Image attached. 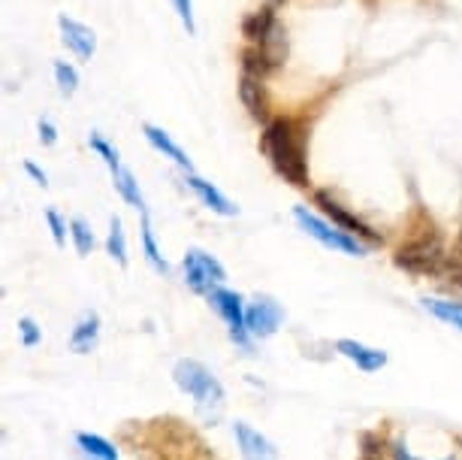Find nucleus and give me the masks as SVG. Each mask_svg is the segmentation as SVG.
Instances as JSON below:
<instances>
[{
	"label": "nucleus",
	"instance_id": "f257e3e1",
	"mask_svg": "<svg viewBox=\"0 0 462 460\" xmlns=\"http://www.w3.org/2000/svg\"><path fill=\"white\" fill-rule=\"evenodd\" d=\"M260 149L273 170L296 188L309 185V158H305V125L300 118H273L263 127Z\"/></svg>",
	"mask_w": 462,
	"mask_h": 460
},
{
	"label": "nucleus",
	"instance_id": "f03ea898",
	"mask_svg": "<svg viewBox=\"0 0 462 460\" xmlns=\"http://www.w3.org/2000/svg\"><path fill=\"white\" fill-rule=\"evenodd\" d=\"M396 267L414 276H441L444 270V239L441 230L426 212H417V221L411 224V233L402 246L396 249Z\"/></svg>",
	"mask_w": 462,
	"mask_h": 460
},
{
	"label": "nucleus",
	"instance_id": "7ed1b4c3",
	"mask_svg": "<svg viewBox=\"0 0 462 460\" xmlns=\"http://www.w3.org/2000/svg\"><path fill=\"white\" fill-rule=\"evenodd\" d=\"M172 381L179 385L181 394H188L190 400H194V409L206 424H215L221 418L226 394H224V385L217 381V376L206 367V363H199L194 358L176 361V367H172Z\"/></svg>",
	"mask_w": 462,
	"mask_h": 460
},
{
	"label": "nucleus",
	"instance_id": "20e7f679",
	"mask_svg": "<svg viewBox=\"0 0 462 460\" xmlns=\"http://www.w3.org/2000/svg\"><path fill=\"white\" fill-rule=\"evenodd\" d=\"M293 219L296 224L309 233L311 239H318L320 246L329 249V251H338V255H347V258H365V249L360 237H351V233H345V230H338L336 224H329L324 219H318L311 210H305V206H296L293 210Z\"/></svg>",
	"mask_w": 462,
	"mask_h": 460
},
{
	"label": "nucleus",
	"instance_id": "39448f33",
	"mask_svg": "<svg viewBox=\"0 0 462 460\" xmlns=\"http://www.w3.org/2000/svg\"><path fill=\"white\" fill-rule=\"evenodd\" d=\"M242 37L248 40V46H263L266 52H273L278 61H284L287 40H284L282 24L275 19L273 6H260V10L248 13L245 19H242Z\"/></svg>",
	"mask_w": 462,
	"mask_h": 460
},
{
	"label": "nucleus",
	"instance_id": "423d86ee",
	"mask_svg": "<svg viewBox=\"0 0 462 460\" xmlns=\"http://www.w3.org/2000/svg\"><path fill=\"white\" fill-rule=\"evenodd\" d=\"M181 270H185V285L194 294H212L215 288H224L226 270L217 258H212L203 249H188L185 260H181Z\"/></svg>",
	"mask_w": 462,
	"mask_h": 460
},
{
	"label": "nucleus",
	"instance_id": "0eeeda50",
	"mask_svg": "<svg viewBox=\"0 0 462 460\" xmlns=\"http://www.w3.org/2000/svg\"><path fill=\"white\" fill-rule=\"evenodd\" d=\"M208 306H212L217 315L224 318L226 324V333H230V340L242 345V349H248V321H245V306H242V297L236 291H226V288H215L208 294Z\"/></svg>",
	"mask_w": 462,
	"mask_h": 460
},
{
	"label": "nucleus",
	"instance_id": "6e6552de",
	"mask_svg": "<svg viewBox=\"0 0 462 460\" xmlns=\"http://www.w3.org/2000/svg\"><path fill=\"white\" fill-rule=\"evenodd\" d=\"M245 321H248L251 336H257V340H269V336H275V331L282 327L284 309L278 300L266 297V294H257V297L251 300V306L245 309Z\"/></svg>",
	"mask_w": 462,
	"mask_h": 460
},
{
	"label": "nucleus",
	"instance_id": "1a4fd4ad",
	"mask_svg": "<svg viewBox=\"0 0 462 460\" xmlns=\"http://www.w3.org/2000/svg\"><path fill=\"white\" fill-rule=\"evenodd\" d=\"M315 203L320 206V212L327 215V221L329 224H336L338 230H345V233H351V237H363V239H372V242H378L381 237L374 233L369 224L360 221L356 215H351L345 210L342 203L333 201V194L329 191H315Z\"/></svg>",
	"mask_w": 462,
	"mask_h": 460
},
{
	"label": "nucleus",
	"instance_id": "9d476101",
	"mask_svg": "<svg viewBox=\"0 0 462 460\" xmlns=\"http://www.w3.org/2000/svg\"><path fill=\"white\" fill-rule=\"evenodd\" d=\"M58 31H60V42L67 46V52H73L79 61H91L94 52H97V33H94L88 24L69 19V15L60 13L58 15Z\"/></svg>",
	"mask_w": 462,
	"mask_h": 460
},
{
	"label": "nucleus",
	"instance_id": "9b49d317",
	"mask_svg": "<svg viewBox=\"0 0 462 460\" xmlns=\"http://www.w3.org/2000/svg\"><path fill=\"white\" fill-rule=\"evenodd\" d=\"M233 437H236L242 460H278V448L263 437V433L251 427L248 421L233 424Z\"/></svg>",
	"mask_w": 462,
	"mask_h": 460
},
{
	"label": "nucleus",
	"instance_id": "f8f14e48",
	"mask_svg": "<svg viewBox=\"0 0 462 460\" xmlns=\"http://www.w3.org/2000/svg\"><path fill=\"white\" fill-rule=\"evenodd\" d=\"M185 182H188V188L194 191V194L199 197V203L206 206V210H212L215 215H224V219H233V215L239 212V206L230 201V197H224L221 191H217L212 182H206V179H199L197 173H185Z\"/></svg>",
	"mask_w": 462,
	"mask_h": 460
},
{
	"label": "nucleus",
	"instance_id": "ddd939ff",
	"mask_svg": "<svg viewBox=\"0 0 462 460\" xmlns=\"http://www.w3.org/2000/svg\"><path fill=\"white\" fill-rule=\"evenodd\" d=\"M336 352L342 354V358L351 361L354 367L363 370V372H378L381 367H387V352L369 349V345H363V343H356V340H338Z\"/></svg>",
	"mask_w": 462,
	"mask_h": 460
},
{
	"label": "nucleus",
	"instance_id": "4468645a",
	"mask_svg": "<svg viewBox=\"0 0 462 460\" xmlns=\"http://www.w3.org/2000/svg\"><path fill=\"white\" fill-rule=\"evenodd\" d=\"M239 100H242V107L251 112V118L269 125V98H266L263 80H254V76L242 73V80H239Z\"/></svg>",
	"mask_w": 462,
	"mask_h": 460
},
{
	"label": "nucleus",
	"instance_id": "2eb2a0df",
	"mask_svg": "<svg viewBox=\"0 0 462 460\" xmlns=\"http://www.w3.org/2000/svg\"><path fill=\"white\" fill-rule=\"evenodd\" d=\"M97 343H100V315L97 312H82L73 333H69V352L88 354L97 349Z\"/></svg>",
	"mask_w": 462,
	"mask_h": 460
},
{
	"label": "nucleus",
	"instance_id": "dca6fc26",
	"mask_svg": "<svg viewBox=\"0 0 462 460\" xmlns=\"http://www.w3.org/2000/svg\"><path fill=\"white\" fill-rule=\"evenodd\" d=\"M143 134H145V140L152 143V149H158L163 158H170L172 164H176V167H181L185 173H194V164H190L185 149H181V146L172 140L167 130H161V127H154V125H143Z\"/></svg>",
	"mask_w": 462,
	"mask_h": 460
},
{
	"label": "nucleus",
	"instance_id": "f3484780",
	"mask_svg": "<svg viewBox=\"0 0 462 460\" xmlns=\"http://www.w3.org/2000/svg\"><path fill=\"white\" fill-rule=\"evenodd\" d=\"M282 61H278L273 52H266L263 46H248L242 52V73L245 76H254V80H266L269 73L278 70Z\"/></svg>",
	"mask_w": 462,
	"mask_h": 460
},
{
	"label": "nucleus",
	"instance_id": "a211bd4d",
	"mask_svg": "<svg viewBox=\"0 0 462 460\" xmlns=\"http://www.w3.org/2000/svg\"><path fill=\"white\" fill-rule=\"evenodd\" d=\"M112 185H116V191L121 194V201H125L127 206H134V210L148 215L145 197H143V191H139V182H136V176L127 167H118L116 173H112Z\"/></svg>",
	"mask_w": 462,
	"mask_h": 460
},
{
	"label": "nucleus",
	"instance_id": "6ab92c4d",
	"mask_svg": "<svg viewBox=\"0 0 462 460\" xmlns=\"http://www.w3.org/2000/svg\"><path fill=\"white\" fill-rule=\"evenodd\" d=\"M76 446L88 460H118V448L97 433H76Z\"/></svg>",
	"mask_w": 462,
	"mask_h": 460
},
{
	"label": "nucleus",
	"instance_id": "aec40b11",
	"mask_svg": "<svg viewBox=\"0 0 462 460\" xmlns=\"http://www.w3.org/2000/svg\"><path fill=\"white\" fill-rule=\"evenodd\" d=\"M423 309L430 312V315L439 318V321H444V324H450V327H457V331H462V303L441 300V297H426Z\"/></svg>",
	"mask_w": 462,
	"mask_h": 460
},
{
	"label": "nucleus",
	"instance_id": "412c9836",
	"mask_svg": "<svg viewBox=\"0 0 462 460\" xmlns=\"http://www.w3.org/2000/svg\"><path fill=\"white\" fill-rule=\"evenodd\" d=\"M143 251H145V260L152 264L154 273H161V276L170 273V264H167V258L161 255L158 239H154V230H152V221H148V215H143Z\"/></svg>",
	"mask_w": 462,
	"mask_h": 460
},
{
	"label": "nucleus",
	"instance_id": "4be33fe9",
	"mask_svg": "<svg viewBox=\"0 0 462 460\" xmlns=\"http://www.w3.org/2000/svg\"><path fill=\"white\" fill-rule=\"evenodd\" d=\"M106 251H109V258L116 260L118 267H127V239H125V228H121L118 215H112V221H109Z\"/></svg>",
	"mask_w": 462,
	"mask_h": 460
},
{
	"label": "nucleus",
	"instance_id": "5701e85b",
	"mask_svg": "<svg viewBox=\"0 0 462 460\" xmlns=\"http://www.w3.org/2000/svg\"><path fill=\"white\" fill-rule=\"evenodd\" d=\"M69 239H73V246L82 258L94 251V230L85 219H69Z\"/></svg>",
	"mask_w": 462,
	"mask_h": 460
},
{
	"label": "nucleus",
	"instance_id": "b1692460",
	"mask_svg": "<svg viewBox=\"0 0 462 460\" xmlns=\"http://www.w3.org/2000/svg\"><path fill=\"white\" fill-rule=\"evenodd\" d=\"M88 146H91L94 152L100 155L103 164H106V167H109V173H116L118 167H125V164H121V155H118V149H116V146H112L109 140H103V136L97 134V130H91Z\"/></svg>",
	"mask_w": 462,
	"mask_h": 460
},
{
	"label": "nucleus",
	"instance_id": "393cba45",
	"mask_svg": "<svg viewBox=\"0 0 462 460\" xmlns=\"http://www.w3.org/2000/svg\"><path fill=\"white\" fill-rule=\"evenodd\" d=\"M55 82L64 98H73L76 89H79V73H76V67L67 64V61H55Z\"/></svg>",
	"mask_w": 462,
	"mask_h": 460
},
{
	"label": "nucleus",
	"instance_id": "a878e982",
	"mask_svg": "<svg viewBox=\"0 0 462 460\" xmlns=\"http://www.w3.org/2000/svg\"><path fill=\"white\" fill-rule=\"evenodd\" d=\"M441 276H444V282L459 285V288H462V230H459L457 242H453V251L448 255V260H444Z\"/></svg>",
	"mask_w": 462,
	"mask_h": 460
},
{
	"label": "nucleus",
	"instance_id": "bb28decb",
	"mask_svg": "<svg viewBox=\"0 0 462 460\" xmlns=\"http://www.w3.org/2000/svg\"><path fill=\"white\" fill-rule=\"evenodd\" d=\"M172 6H176V13H179V22H181V28H185L190 37L197 33V19H194V0H170Z\"/></svg>",
	"mask_w": 462,
	"mask_h": 460
},
{
	"label": "nucleus",
	"instance_id": "cd10ccee",
	"mask_svg": "<svg viewBox=\"0 0 462 460\" xmlns=\"http://www.w3.org/2000/svg\"><path fill=\"white\" fill-rule=\"evenodd\" d=\"M46 221H49V230H51V239H55V246H64L69 224H67L64 219H60L58 210H46Z\"/></svg>",
	"mask_w": 462,
	"mask_h": 460
},
{
	"label": "nucleus",
	"instance_id": "c85d7f7f",
	"mask_svg": "<svg viewBox=\"0 0 462 460\" xmlns=\"http://www.w3.org/2000/svg\"><path fill=\"white\" fill-rule=\"evenodd\" d=\"M19 333H22V345H28V349H33L40 340H42V333H40V327H37V321L33 318H19Z\"/></svg>",
	"mask_w": 462,
	"mask_h": 460
},
{
	"label": "nucleus",
	"instance_id": "c756f323",
	"mask_svg": "<svg viewBox=\"0 0 462 460\" xmlns=\"http://www.w3.org/2000/svg\"><path fill=\"white\" fill-rule=\"evenodd\" d=\"M40 143L42 146H55L58 143V127L55 125H51V121L49 118H40Z\"/></svg>",
	"mask_w": 462,
	"mask_h": 460
},
{
	"label": "nucleus",
	"instance_id": "7c9ffc66",
	"mask_svg": "<svg viewBox=\"0 0 462 460\" xmlns=\"http://www.w3.org/2000/svg\"><path fill=\"white\" fill-rule=\"evenodd\" d=\"M24 173H28V176H31L33 182H37V185H42V188L49 185V176H46V170H40V167H37V164H33V161H24Z\"/></svg>",
	"mask_w": 462,
	"mask_h": 460
},
{
	"label": "nucleus",
	"instance_id": "2f4dec72",
	"mask_svg": "<svg viewBox=\"0 0 462 460\" xmlns=\"http://www.w3.org/2000/svg\"><path fill=\"white\" fill-rule=\"evenodd\" d=\"M393 460H420V457H414L411 451H408L402 442H399V446H393ZM441 460H457V457H441Z\"/></svg>",
	"mask_w": 462,
	"mask_h": 460
},
{
	"label": "nucleus",
	"instance_id": "473e14b6",
	"mask_svg": "<svg viewBox=\"0 0 462 460\" xmlns=\"http://www.w3.org/2000/svg\"><path fill=\"white\" fill-rule=\"evenodd\" d=\"M273 4H282V0H269V6H273Z\"/></svg>",
	"mask_w": 462,
	"mask_h": 460
}]
</instances>
